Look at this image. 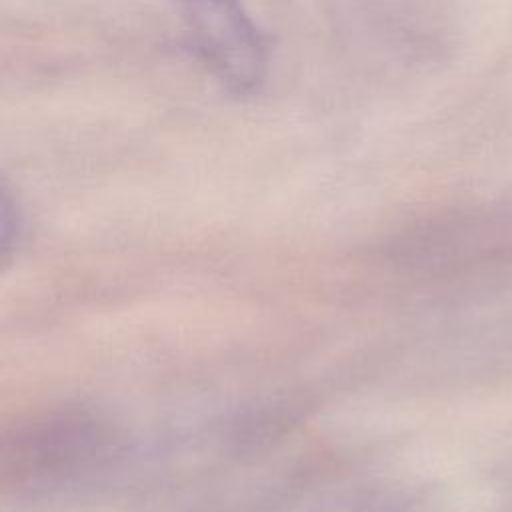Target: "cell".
<instances>
[{
    "instance_id": "obj_1",
    "label": "cell",
    "mask_w": 512,
    "mask_h": 512,
    "mask_svg": "<svg viewBox=\"0 0 512 512\" xmlns=\"http://www.w3.org/2000/svg\"><path fill=\"white\" fill-rule=\"evenodd\" d=\"M192 36L222 82L244 92L262 74L260 34L240 0H182Z\"/></svg>"
}]
</instances>
